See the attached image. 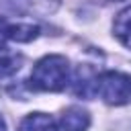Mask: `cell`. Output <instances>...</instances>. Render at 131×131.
I'll use <instances>...</instances> for the list:
<instances>
[{
  "label": "cell",
  "mask_w": 131,
  "mask_h": 131,
  "mask_svg": "<svg viewBox=\"0 0 131 131\" xmlns=\"http://www.w3.org/2000/svg\"><path fill=\"white\" fill-rule=\"evenodd\" d=\"M39 35V27L37 25H8V39L14 41H31Z\"/></svg>",
  "instance_id": "52a82bcc"
},
{
  "label": "cell",
  "mask_w": 131,
  "mask_h": 131,
  "mask_svg": "<svg viewBox=\"0 0 131 131\" xmlns=\"http://www.w3.org/2000/svg\"><path fill=\"white\" fill-rule=\"evenodd\" d=\"M94 94L113 106L127 104L131 100V76L115 70L102 72L94 78Z\"/></svg>",
  "instance_id": "7a4b0ae2"
},
{
  "label": "cell",
  "mask_w": 131,
  "mask_h": 131,
  "mask_svg": "<svg viewBox=\"0 0 131 131\" xmlns=\"http://www.w3.org/2000/svg\"><path fill=\"white\" fill-rule=\"evenodd\" d=\"M88 125H90V115L82 106H70L63 111L57 129L59 131H86Z\"/></svg>",
  "instance_id": "3957f363"
},
{
  "label": "cell",
  "mask_w": 131,
  "mask_h": 131,
  "mask_svg": "<svg viewBox=\"0 0 131 131\" xmlns=\"http://www.w3.org/2000/svg\"><path fill=\"white\" fill-rule=\"evenodd\" d=\"M113 2H121V0H113Z\"/></svg>",
  "instance_id": "8fae6325"
},
{
  "label": "cell",
  "mask_w": 131,
  "mask_h": 131,
  "mask_svg": "<svg viewBox=\"0 0 131 131\" xmlns=\"http://www.w3.org/2000/svg\"><path fill=\"white\" fill-rule=\"evenodd\" d=\"M0 131H6V121L2 117V113H0Z\"/></svg>",
  "instance_id": "30bf717a"
},
{
  "label": "cell",
  "mask_w": 131,
  "mask_h": 131,
  "mask_svg": "<svg viewBox=\"0 0 131 131\" xmlns=\"http://www.w3.org/2000/svg\"><path fill=\"white\" fill-rule=\"evenodd\" d=\"M6 39H8V25H6V20L0 18V49H4Z\"/></svg>",
  "instance_id": "9c48e42d"
},
{
  "label": "cell",
  "mask_w": 131,
  "mask_h": 131,
  "mask_svg": "<svg viewBox=\"0 0 131 131\" xmlns=\"http://www.w3.org/2000/svg\"><path fill=\"white\" fill-rule=\"evenodd\" d=\"M23 63V55L18 53H2L0 55V78L12 76Z\"/></svg>",
  "instance_id": "ba28073f"
},
{
  "label": "cell",
  "mask_w": 131,
  "mask_h": 131,
  "mask_svg": "<svg viewBox=\"0 0 131 131\" xmlns=\"http://www.w3.org/2000/svg\"><path fill=\"white\" fill-rule=\"evenodd\" d=\"M16 8L18 10H25V12H33V14H51L59 0H14Z\"/></svg>",
  "instance_id": "8992f818"
},
{
  "label": "cell",
  "mask_w": 131,
  "mask_h": 131,
  "mask_svg": "<svg viewBox=\"0 0 131 131\" xmlns=\"http://www.w3.org/2000/svg\"><path fill=\"white\" fill-rule=\"evenodd\" d=\"M113 31H115V37L131 49V6L121 10L115 18V25H113Z\"/></svg>",
  "instance_id": "5b68a950"
},
{
  "label": "cell",
  "mask_w": 131,
  "mask_h": 131,
  "mask_svg": "<svg viewBox=\"0 0 131 131\" xmlns=\"http://www.w3.org/2000/svg\"><path fill=\"white\" fill-rule=\"evenodd\" d=\"M18 131H59V129H57V123L51 115L31 113L20 121Z\"/></svg>",
  "instance_id": "277c9868"
},
{
  "label": "cell",
  "mask_w": 131,
  "mask_h": 131,
  "mask_svg": "<svg viewBox=\"0 0 131 131\" xmlns=\"http://www.w3.org/2000/svg\"><path fill=\"white\" fill-rule=\"evenodd\" d=\"M31 88L39 92H61L70 84V63L63 55L51 53L41 57L31 72Z\"/></svg>",
  "instance_id": "6da1fadb"
}]
</instances>
